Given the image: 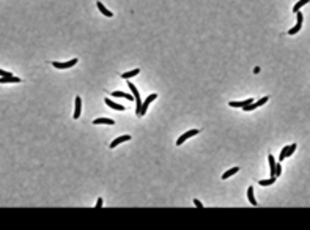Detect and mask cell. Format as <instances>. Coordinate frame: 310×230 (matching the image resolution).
<instances>
[{
	"label": "cell",
	"instance_id": "obj_4",
	"mask_svg": "<svg viewBox=\"0 0 310 230\" xmlns=\"http://www.w3.org/2000/svg\"><path fill=\"white\" fill-rule=\"evenodd\" d=\"M74 104H76V109H74L73 117H74V120H77V118L80 117V110H82V99H80V96H76Z\"/></svg>",
	"mask_w": 310,
	"mask_h": 230
},
{
	"label": "cell",
	"instance_id": "obj_7",
	"mask_svg": "<svg viewBox=\"0 0 310 230\" xmlns=\"http://www.w3.org/2000/svg\"><path fill=\"white\" fill-rule=\"evenodd\" d=\"M11 82L17 84V82H21V77H16V76H8V77H0V84H11Z\"/></svg>",
	"mask_w": 310,
	"mask_h": 230
},
{
	"label": "cell",
	"instance_id": "obj_1",
	"mask_svg": "<svg viewBox=\"0 0 310 230\" xmlns=\"http://www.w3.org/2000/svg\"><path fill=\"white\" fill-rule=\"evenodd\" d=\"M294 150H296V143H291L290 147H283V150H282V153H280V156H279V161L282 162L287 156H291L293 153H294Z\"/></svg>",
	"mask_w": 310,
	"mask_h": 230
},
{
	"label": "cell",
	"instance_id": "obj_16",
	"mask_svg": "<svg viewBox=\"0 0 310 230\" xmlns=\"http://www.w3.org/2000/svg\"><path fill=\"white\" fill-rule=\"evenodd\" d=\"M308 2H310V0H299V2H298V3L293 7V11H294V13H298V11H299V10H301V8H302L305 3H308Z\"/></svg>",
	"mask_w": 310,
	"mask_h": 230
},
{
	"label": "cell",
	"instance_id": "obj_10",
	"mask_svg": "<svg viewBox=\"0 0 310 230\" xmlns=\"http://www.w3.org/2000/svg\"><path fill=\"white\" fill-rule=\"evenodd\" d=\"M93 124H115V121L113 120H110V118H96V120H93Z\"/></svg>",
	"mask_w": 310,
	"mask_h": 230
},
{
	"label": "cell",
	"instance_id": "obj_9",
	"mask_svg": "<svg viewBox=\"0 0 310 230\" xmlns=\"http://www.w3.org/2000/svg\"><path fill=\"white\" fill-rule=\"evenodd\" d=\"M104 101H106V104H107L109 107H112V109H115V110H125V107H123L121 104H116V103H113V101H110L109 98H106Z\"/></svg>",
	"mask_w": 310,
	"mask_h": 230
},
{
	"label": "cell",
	"instance_id": "obj_22",
	"mask_svg": "<svg viewBox=\"0 0 310 230\" xmlns=\"http://www.w3.org/2000/svg\"><path fill=\"white\" fill-rule=\"evenodd\" d=\"M194 205H195L197 208H203V203H202L198 199H195V200H194Z\"/></svg>",
	"mask_w": 310,
	"mask_h": 230
},
{
	"label": "cell",
	"instance_id": "obj_18",
	"mask_svg": "<svg viewBox=\"0 0 310 230\" xmlns=\"http://www.w3.org/2000/svg\"><path fill=\"white\" fill-rule=\"evenodd\" d=\"M301 27H302V24H299V22H298L293 29H290V30H288V33H290V35H296V33L301 30Z\"/></svg>",
	"mask_w": 310,
	"mask_h": 230
},
{
	"label": "cell",
	"instance_id": "obj_2",
	"mask_svg": "<svg viewBox=\"0 0 310 230\" xmlns=\"http://www.w3.org/2000/svg\"><path fill=\"white\" fill-rule=\"evenodd\" d=\"M156 98H157V95H156V93H153V95H150V96H148V98H147V99L144 101V104H142V109H140V114H139L140 117L147 114V109H148L150 103H151V101H154Z\"/></svg>",
	"mask_w": 310,
	"mask_h": 230
},
{
	"label": "cell",
	"instance_id": "obj_21",
	"mask_svg": "<svg viewBox=\"0 0 310 230\" xmlns=\"http://www.w3.org/2000/svg\"><path fill=\"white\" fill-rule=\"evenodd\" d=\"M0 76H2V77H8V76H13V74H11V73H8V71L0 69Z\"/></svg>",
	"mask_w": 310,
	"mask_h": 230
},
{
	"label": "cell",
	"instance_id": "obj_6",
	"mask_svg": "<svg viewBox=\"0 0 310 230\" xmlns=\"http://www.w3.org/2000/svg\"><path fill=\"white\" fill-rule=\"evenodd\" d=\"M252 98L250 99H244V101H230V106L231 107H244V106H249V104H252Z\"/></svg>",
	"mask_w": 310,
	"mask_h": 230
},
{
	"label": "cell",
	"instance_id": "obj_14",
	"mask_svg": "<svg viewBox=\"0 0 310 230\" xmlns=\"http://www.w3.org/2000/svg\"><path fill=\"white\" fill-rule=\"evenodd\" d=\"M96 5H98L99 11H101V13H103L104 16H107V17H112V14H113V13H110V11H109V10H107V8H106V7H104L103 3H101V2H98Z\"/></svg>",
	"mask_w": 310,
	"mask_h": 230
},
{
	"label": "cell",
	"instance_id": "obj_3",
	"mask_svg": "<svg viewBox=\"0 0 310 230\" xmlns=\"http://www.w3.org/2000/svg\"><path fill=\"white\" fill-rule=\"evenodd\" d=\"M76 63H77V59H73V60H69V62H65V63H60V62H52V65H54L55 68H58V69L71 68V66H74Z\"/></svg>",
	"mask_w": 310,
	"mask_h": 230
},
{
	"label": "cell",
	"instance_id": "obj_17",
	"mask_svg": "<svg viewBox=\"0 0 310 230\" xmlns=\"http://www.w3.org/2000/svg\"><path fill=\"white\" fill-rule=\"evenodd\" d=\"M277 176H271L269 180H260V186H271L274 181H276Z\"/></svg>",
	"mask_w": 310,
	"mask_h": 230
},
{
	"label": "cell",
	"instance_id": "obj_19",
	"mask_svg": "<svg viewBox=\"0 0 310 230\" xmlns=\"http://www.w3.org/2000/svg\"><path fill=\"white\" fill-rule=\"evenodd\" d=\"M266 101H269V98H268V96H265V98H261L260 101H257V103H255V106H257V107H260V106H263V104L266 103Z\"/></svg>",
	"mask_w": 310,
	"mask_h": 230
},
{
	"label": "cell",
	"instance_id": "obj_20",
	"mask_svg": "<svg viewBox=\"0 0 310 230\" xmlns=\"http://www.w3.org/2000/svg\"><path fill=\"white\" fill-rule=\"evenodd\" d=\"M280 173H282V166L279 162V164H276V176H280Z\"/></svg>",
	"mask_w": 310,
	"mask_h": 230
},
{
	"label": "cell",
	"instance_id": "obj_23",
	"mask_svg": "<svg viewBox=\"0 0 310 230\" xmlns=\"http://www.w3.org/2000/svg\"><path fill=\"white\" fill-rule=\"evenodd\" d=\"M101 207H103V199L99 197V199H98V202H96V210H99Z\"/></svg>",
	"mask_w": 310,
	"mask_h": 230
},
{
	"label": "cell",
	"instance_id": "obj_8",
	"mask_svg": "<svg viewBox=\"0 0 310 230\" xmlns=\"http://www.w3.org/2000/svg\"><path fill=\"white\" fill-rule=\"evenodd\" d=\"M126 140H131V136H121V137H118V139H115L112 143H110V148H115L116 145H120L121 142H126Z\"/></svg>",
	"mask_w": 310,
	"mask_h": 230
},
{
	"label": "cell",
	"instance_id": "obj_12",
	"mask_svg": "<svg viewBox=\"0 0 310 230\" xmlns=\"http://www.w3.org/2000/svg\"><path fill=\"white\" fill-rule=\"evenodd\" d=\"M115 98H126V99H129V101H132V99H135L132 95H128V93H123V92H113L112 93Z\"/></svg>",
	"mask_w": 310,
	"mask_h": 230
},
{
	"label": "cell",
	"instance_id": "obj_13",
	"mask_svg": "<svg viewBox=\"0 0 310 230\" xmlns=\"http://www.w3.org/2000/svg\"><path fill=\"white\" fill-rule=\"evenodd\" d=\"M247 197H249V202L252 203V205H257V200H255V195H253V188L250 186V188H247Z\"/></svg>",
	"mask_w": 310,
	"mask_h": 230
},
{
	"label": "cell",
	"instance_id": "obj_15",
	"mask_svg": "<svg viewBox=\"0 0 310 230\" xmlns=\"http://www.w3.org/2000/svg\"><path fill=\"white\" fill-rule=\"evenodd\" d=\"M239 172V167H233V169H230L228 172H225L224 175H222V180H225V178H230L231 175H235V173H238Z\"/></svg>",
	"mask_w": 310,
	"mask_h": 230
},
{
	"label": "cell",
	"instance_id": "obj_5",
	"mask_svg": "<svg viewBox=\"0 0 310 230\" xmlns=\"http://www.w3.org/2000/svg\"><path fill=\"white\" fill-rule=\"evenodd\" d=\"M198 134V129H190L189 133H186V134H183L178 140H176V145H181V143H184L189 137H192V136H197Z\"/></svg>",
	"mask_w": 310,
	"mask_h": 230
},
{
	"label": "cell",
	"instance_id": "obj_11",
	"mask_svg": "<svg viewBox=\"0 0 310 230\" xmlns=\"http://www.w3.org/2000/svg\"><path fill=\"white\" fill-rule=\"evenodd\" d=\"M139 73H140V69H139V68H135V69H132V71L123 73V74H121V77H123V79H131V77H134V76H137Z\"/></svg>",
	"mask_w": 310,
	"mask_h": 230
}]
</instances>
